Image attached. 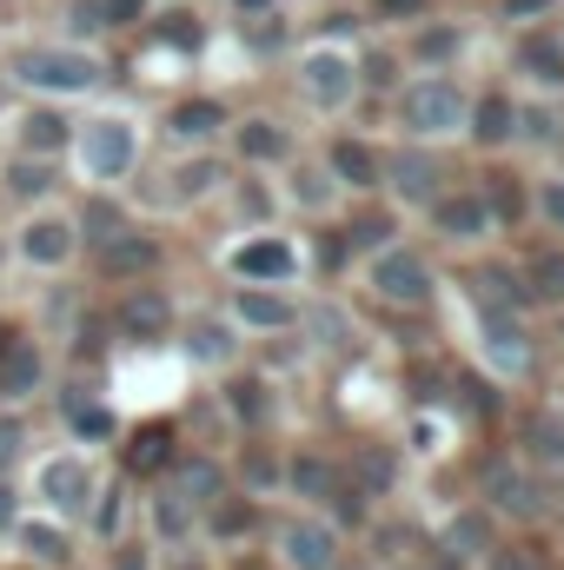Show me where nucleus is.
I'll list each match as a JSON object with an SVG mask.
<instances>
[{
  "mask_svg": "<svg viewBox=\"0 0 564 570\" xmlns=\"http://www.w3.org/2000/svg\"><path fill=\"white\" fill-rule=\"evenodd\" d=\"M478 511L485 518H505V524H538L552 511V491H545V471H532L518 451L492 458L478 471Z\"/></svg>",
  "mask_w": 564,
  "mask_h": 570,
  "instance_id": "nucleus-8",
  "label": "nucleus"
},
{
  "mask_svg": "<svg viewBox=\"0 0 564 570\" xmlns=\"http://www.w3.org/2000/svg\"><path fill=\"white\" fill-rule=\"evenodd\" d=\"M226 127H233V114L220 100H179V107H166V140L179 146V153H213Z\"/></svg>",
  "mask_w": 564,
  "mask_h": 570,
  "instance_id": "nucleus-25",
  "label": "nucleus"
},
{
  "mask_svg": "<svg viewBox=\"0 0 564 570\" xmlns=\"http://www.w3.org/2000/svg\"><path fill=\"white\" fill-rule=\"evenodd\" d=\"M299 325L312 332L319 352H346V345H352V318H346L339 305H299Z\"/></svg>",
  "mask_w": 564,
  "mask_h": 570,
  "instance_id": "nucleus-38",
  "label": "nucleus"
},
{
  "mask_svg": "<svg viewBox=\"0 0 564 570\" xmlns=\"http://www.w3.org/2000/svg\"><path fill=\"white\" fill-rule=\"evenodd\" d=\"M173 458H179V451H173V431H166V425H140V431H134V444H127V471H134V478H146V471H159V478H166V471H173Z\"/></svg>",
  "mask_w": 564,
  "mask_h": 570,
  "instance_id": "nucleus-37",
  "label": "nucleus"
},
{
  "mask_svg": "<svg viewBox=\"0 0 564 570\" xmlns=\"http://www.w3.org/2000/svg\"><path fill=\"white\" fill-rule=\"evenodd\" d=\"M220 266L240 285H273V292H285V285H299V273H305V246L292 233H280V226H253V233H240L220 253Z\"/></svg>",
  "mask_w": 564,
  "mask_h": 570,
  "instance_id": "nucleus-9",
  "label": "nucleus"
},
{
  "mask_svg": "<svg viewBox=\"0 0 564 570\" xmlns=\"http://www.w3.org/2000/svg\"><path fill=\"white\" fill-rule=\"evenodd\" d=\"M226 186V166L213 159V153H179L173 166H159V179L146 186V206H159V213H193L200 199H213Z\"/></svg>",
  "mask_w": 564,
  "mask_h": 570,
  "instance_id": "nucleus-13",
  "label": "nucleus"
},
{
  "mask_svg": "<svg viewBox=\"0 0 564 570\" xmlns=\"http://www.w3.org/2000/svg\"><path fill=\"white\" fill-rule=\"evenodd\" d=\"M0 266H7V233H0Z\"/></svg>",
  "mask_w": 564,
  "mask_h": 570,
  "instance_id": "nucleus-54",
  "label": "nucleus"
},
{
  "mask_svg": "<svg viewBox=\"0 0 564 570\" xmlns=\"http://www.w3.org/2000/svg\"><path fill=\"white\" fill-rule=\"evenodd\" d=\"M107 570H153V544H146V538H120V544H107Z\"/></svg>",
  "mask_w": 564,
  "mask_h": 570,
  "instance_id": "nucleus-44",
  "label": "nucleus"
},
{
  "mask_svg": "<svg viewBox=\"0 0 564 570\" xmlns=\"http://www.w3.org/2000/svg\"><path fill=\"white\" fill-rule=\"evenodd\" d=\"M525 273L512 266H478L471 273V312H525Z\"/></svg>",
  "mask_w": 564,
  "mask_h": 570,
  "instance_id": "nucleus-31",
  "label": "nucleus"
},
{
  "mask_svg": "<svg viewBox=\"0 0 564 570\" xmlns=\"http://www.w3.org/2000/svg\"><path fill=\"white\" fill-rule=\"evenodd\" d=\"M538 94H564V33H545V40H525L518 60H512Z\"/></svg>",
  "mask_w": 564,
  "mask_h": 570,
  "instance_id": "nucleus-32",
  "label": "nucleus"
},
{
  "mask_svg": "<svg viewBox=\"0 0 564 570\" xmlns=\"http://www.w3.org/2000/svg\"><path fill=\"white\" fill-rule=\"evenodd\" d=\"M67 153H74V173L87 186H120L146 153V120L134 107H107V114H94V120L74 127V146Z\"/></svg>",
  "mask_w": 564,
  "mask_h": 570,
  "instance_id": "nucleus-1",
  "label": "nucleus"
},
{
  "mask_svg": "<svg viewBox=\"0 0 564 570\" xmlns=\"http://www.w3.org/2000/svg\"><path fill=\"white\" fill-rule=\"evenodd\" d=\"M532 213H538L545 233L564 239V173H538V179H532Z\"/></svg>",
  "mask_w": 564,
  "mask_h": 570,
  "instance_id": "nucleus-41",
  "label": "nucleus"
},
{
  "mask_svg": "<svg viewBox=\"0 0 564 570\" xmlns=\"http://www.w3.org/2000/svg\"><path fill=\"white\" fill-rule=\"evenodd\" d=\"M179 352L200 365V372H233V358H240V332H233V318L226 312H200V318H186V332H179Z\"/></svg>",
  "mask_w": 564,
  "mask_h": 570,
  "instance_id": "nucleus-23",
  "label": "nucleus"
},
{
  "mask_svg": "<svg viewBox=\"0 0 564 570\" xmlns=\"http://www.w3.org/2000/svg\"><path fill=\"white\" fill-rule=\"evenodd\" d=\"M458 40H465L458 27H419V40H412V53L425 60V73H451L445 60L458 53Z\"/></svg>",
  "mask_w": 564,
  "mask_h": 570,
  "instance_id": "nucleus-42",
  "label": "nucleus"
},
{
  "mask_svg": "<svg viewBox=\"0 0 564 570\" xmlns=\"http://www.w3.org/2000/svg\"><path fill=\"white\" fill-rule=\"evenodd\" d=\"M438 551H445L451 564H485V558L498 551V531H492V518H485L478 504H465V511H451V518L438 524Z\"/></svg>",
  "mask_w": 564,
  "mask_h": 570,
  "instance_id": "nucleus-27",
  "label": "nucleus"
},
{
  "mask_svg": "<svg viewBox=\"0 0 564 570\" xmlns=\"http://www.w3.org/2000/svg\"><path fill=\"white\" fill-rule=\"evenodd\" d=\"M226 412H233L246 431H260L266 419H273V392H266V379H233V385H226Z\"/></svg>",
  "mask_w": 564,
  "mask_h": 570,
  "instance_id": "nucleus-39",
  "label": "nucleus"
},
{
  "mask_svg": "<svg viewBox=\"0 0 564 570\" xmlns=\"http://www.w3.org/2000/svg\"><path fill=\"white\" fill-rule=\"evenodd\" d=\"M558 107L552 100H518V140L525 146H558Z\"/></svg>",
  "mask_w": 564,
  "mask_h": 570,
  "instance_id": "nucleus-40",
  "label": "nucleus"
},
{
  "mask_svg": "<svg viewBox=\"0 0 564 570\" xmlns=\"http://www.w3.org/2000/svg\"><path fill=\"white\" fill-rule=\"evenodd\" d=\"M425 0H379V20H419Z\"/></svg>",
  "mask_w": 564,
  "mask_h": 570,
  "instance_id": "nucleus-49",
  "label": "nucleus"
},
{
  "mask_svg": "<svg viewBox=\"0 0 564 570\" xmlns=\"http://www.w3.org/2000/svg\"><path fill=\"white\" fill-rule=\"evenodd\" d=\"M27 444H33V438H27V419H20V412H0V478H13V471H20Z\"/></svg>",
  "mask_w": 564,
  "mask_h": 570,
  "instance_id": "nucleus-43",
  "label": "nucleus"
},
{
  "mask_svg": "<svg viewBox=\"0 0 564 570\" xmlns=\"http://www.w3.org/2000/svg\"><path fill=\"white\" fill-rule=\"evenodd\" d=\"M465 127H471V94L451 73H419V80L399 87V134H406V146H431L438 153L445 140H465Z\"/></svg>",
  "mask_w": 564,
  "mask_h": 570,
  "instance_id": "nucleus-3",
  "label": "nucleus"
},
{
  "mask_svg": "<svg viewBox=\"0 0 564 570\" xmlns=\"http://www.w3.org/2000/svg\"><path fill=\"white\" fill-rule=\"evenodd\" d=\"M0 114H7V94H0Z\"/></svg>",
  "mask_w": 564,
  "mask_h": 570,
  "instance_id": "nucleus-55",
  "label": "nucleus"
},
{
  "mask_svg": "<svg viewBox=\"0 0 564 570\" xmlns=\"http://www.w3.org/2000/svg\"><path fill=\"white\" fill-rule=\"evenodd\" d=\"M146 531H153V544L186 551V544H200V511H193L173 484H153V498H146Z\"/></svg>",
  "mask_w": 564,
  "mask_h": 570,
  "instance_id": "nucleus-26",
  "label": "nucleus"
},
{
  "mask_svg": "<svg viewBox=\"0 0 564 570\" xmlns=\"http://www.w3.org/2000/svg\"><path fill=\"white\" fill-rule=\"evenodd\" d=\"M159 484H173V491H179V498H186V504L206 518V511H213V504L233 491V471H226L213 451H179V458H173V471H166Z\"/></svg>",
  "mask_w": 564,
  "mask_h": 570,
  "instance_id": "nucleus-19",
  "label": "nucleus"
},
{
  "mask_svg": "<svg viewBox=\"0 0 564 570\" xmlns=\"http://www.w3.org/2000/svg\"><path fill=\"white\" fill-rule=\"evenodd\" d=\"M273 564L280 570H346V531L319 511H285L273 524Z\"/></svg>",
  "mask_w": 564,
  "mask_h": 570,
  "instance_id": "nucleus-11",
  "label": "nucleus"
},
{
  "mask_svg": "<svg viewBox=\"0 0 564 570\" xmlns=\"http://www.w3.org/2000/svg\"><path fill=\"white\" fill-rule=\"evenodd\" d=\"M379 193H392L399 213H431V206L445 199V166H438V153H431V146H399V153H386V186H379Z\"/></svg>",
  "mask_w": 564,
  "mask_h": 570,
  "instance_id": "nucleus-14",
  "label": "nucleus"
},
{
  "mask_svg": "<svg viewBox=\"0 0 564 570\" xmlns=\"http://www.w3.org/2000/svg\"><path fill=\"white\" fill-rule=\"evenodd\" d=\"M40 392H47V352H40V338H13L0 358V412H20Z\"/></svg>",
  "mask_w": 564,
  "mask_h": 570,
  "instance_id": "nucleus-24",
  "label": "nucleus"
},
{
  "mask_svg": "<svg viewBox=\"0 0 564 570\" xmlns=\"http://www.w3.org/2000/svg\"><path fill=\"white\" fill-rule=\"evenodd\" d=\"M471 352H478L485 379H498V385H525L538 372V338H532L525 312H471Z\"/></svg>",
  "mask_w": 564,
  "mask_h": 570,
  "instance_id": "nucleus-7",
  "label": "nucleus"
},
{
  "mask_svg": "<svg viewBox=\"0 0 564 570\" xmlns=\"http://www.w3.org/2000/svg\"><path fill=\"white\" fill-rule=\"evenodd\" d=\"M114 325H120V338H134V345H159L166 332H173V292L166 285H120V298H114Z\"/></svg>",
  "mask_w": 564,
  "mask_h": 570,
  "instance_id": "nucleus-16",
  "label": "nucleus"
},
{
  "mask_svg": "<svg viewBox=\"0 0 564 570\" xmlns=\"http://www.w3.org/2000/svg\"><path fill=\"white\" fill-rule=\"evenodd\" d=\"M159 266H166V239L146 233V226H120V233L100 246V273L114 285H146Z\"/></svg>",
  "mask_w": 564,
  "mask_h": 570,
  "instance_id": "nucleus-17",
  "label": "nucleus"
},
{
  "mask_svg": "<svg viewBox=\"0 0 564 570\" xmlns=\"http://www.w3.org/2000/svg\"><path fill=\"white\" fill-rule=\"evenodd\" d=\"M366 292H372L379 305H392V312H425V305L438 298V273H431V259H425L419 246L392 239L386 253L366 259Z\"/></svg>",
  "mask_w": 564,
  "mask_h": 570,
  "instance_id": "nucleus-10",
  "label": "nucleus"
},
{
  "mask_svg": "<svg viewBox=\"0 0 564 570\" xmlns=\"http://www.w3.org/2000/svg\"><path fill=\"white\" fill-rule=\"evenodd\" d=\"M0 179H7V193H13V199H27V213H33V206H54L47 193L60 186V159H7V173H0Z\"/></svg>",
  "mask_w": 564,
  "mask_h": 570,
  "instance_id": "nucleus-34",
  "label": "nucleus"
},
{
  "mask_svg": "<svg viewBox=\"0 0 564 570\" xmlns=\"http://www.w3.org/2000/svg\"><path fill=\"white\" fill-rule=\"evenodd\" d=\"M532 471H564V412H538L525 425V451H518Z\"/></svg>",
  "mask_w": 564,
  "mask_h": 570,
  "instance_id": "nucleus-36",
  "label": "nucleus"
},
{
  "mask_svg": "<svg viewBox=\"0 0 564 570\" xmlns=\"http://www.w3.org/2000/svg\"><path fill=\"white\" fill-rule=\"evenodd\" d=\"M233 134V153L253 166V173H266V166H292V127L285 120H273V114H246V120H233L226 127Z\"/></svg>",
  "mask_w": 564,
  "mask_h": 570,
  "instance_id": "nucleus-21",
  "label": "nucleus"
},
{
  "mask_svg": "<svg viewBox=\"0 0 564 570\" xmlns=\"http://www.w3.org/2000/svg\"><path fill=\"white\" fill-rule=\"evenodd\" d=\"M226 7H233V13H266L273 0H226Z\"/></svg>",
  "mask_w": 564,
  "mask_h": 570,
  "instance_id": "nucleus-52",
  "label": "nucleus"
},
{
  "mask_svg": "<svg viewBox=\"0 0 564 570\" xmlns=\"http://www.w3.org/2000/svg\"><path fill=\"white\" fill-rule=\"evenodd\" d=\"M425 219H431V233H438L445 246H492V239L505 233V219L492 213L485 186H445V199H438Z\"/></svg>",
  "mask_w": 564,
  "mask_h": 570,
  "instance_id": "nucleus-12",
  "label": "nucleus"
},
{
  "mask_svg": "<svg viewBox=\"0 0 564 570\" xmlns=\"http://www.w3.org/2000/svg\"><path fill=\"white\" fill-rule=\"evenodd\" d=\"M552 0H505V20H538Z\"/></svg>",
  "mask_w": 564,
  "mask_h": 570,
  "instance_id": "nucleus-50",
  "label": "nucleus"
},
{
  "mask_svg": "<svg viewBox=\"0 0 564 570\" xmlns=\"http://www.w3.org/2000/svg\"><path fill=\"white\" fill-rule=\"evenodd\" d=\"M226 318H233V332L246 338H273V332H292L299 325V298L292 292H273V285H233V298H226Z\"/></svg>",
  "mask_w": 564,
  "mask_h": 570,
  "instance_id": "nucleus-15",
  "label": "nucleus"
},
{
  "mask_svg": "<svg viewBox=\"0 0 564 570\" xmlns=\"http://www.w3.org/2000/svg\"><path fill=\"white\" fill-rule=\"evenodd\" d=\"M292 80H299V100H305L312 114H325V120H346L352 100L366 94V67H359V53H352L346 40H312V47H299Z\"/></svg>",
  "mask_w": 564,
  "mask_h": 570,
  "instance_id": "nucleus-4",
  "label": "nucleus"
},
{
  "mask_svg": "<svg viewBox=\"0 0 564 570\" xmlns=\"http://www.w3.org/2000/svg\"><path fill=\"white\" fill-rule=\"evenodd\" d=\"M7 544H13L33 570H74V524H54V518H40V511H27Z\"/></svg>",
  "mask_w": 564,
  "mask_h": 570,
  "instance_id": "nucleus-22",
  "label": "nucleus"
},
{
  "mask_svg": "<svg viewBox=\"0 0 564 570\" xmlns=\"http://www.w3.org/2000/svg\"><path fill=\"white\" fill-rule=\"evenodd\" d=\"M240 498H273V491H285V451H266V444H246L240 451V484H233Z\"/></svg>",
  "mask_w": 564,
  "mask_h": 570,
  "instance_id": "nucleus-33",
  "label": "nucleus"
},
{
  "mask_svg": "<svg viewBox=\"0 0 564 570\" xmlns=\"http://www.w3.org/2000/svg\"><path fill=\"white\" fill-rule=\"evenodd\" d=\"M465 140H478L485 153L518 146V100H512V94H471V127H465Z\"/></svg>",
  "mask_w": 564,
  "mask_h": 570,
  "instance_id": "nucleus-30",
  "label": "nucleus"
},
{
  "mask_svg": "<svg viewBox=\"0 0 564 570\" xmlns=\"http://www.w3.org/2000/svg\"><path fill=\"white\" fill-rule=\"evenodd\" d=\"M80 246H87V233H80V213H67L60 199H54V206H33V213H20V226L7 233V253H13V266H27L33 279H60V273L80 259Z\"/></svg>",
  "mask_w": 564,
  "mask_h": 570,
  "instance_id": "nucleus-5",
  "label": "nucleus"
},
{
  "mask_svg": "<svg viewBox=\"0 0 564 570\" xmlns=\"http://www.w3.org/2000/svg\"><path fill=\"white\" fill-rule=\"evenodd\" d=\"M260 524V504L253 498H240V491H226L206 518H200V538H213V544H233V538H246Z\"/></svg>",
  "mask_w": 564,
  "mask_h": 570,
  "instance_id": "nucleus-35",
  "label": "nucleus"
},
{
  "mask_svg": "<svg viewBox=\"0 0 564 570\" xmlns=\"http://www.w3.org/2000/svg\"><path fill=\"white\" fill-rule=\"evenodd\" d=\"M60 146H74L67 107H20L13 114V159H60Z\"/></svg>",
  "mask_w": 564,
  "mask_h": 570,
  "instance_id": "nucleus-20",
  "label": "nucleus"
},
{
  "mask_svg": "<svg viewBox=\"0 0 564 570\" xmlns=\"http://www.w3.org/2000/svg\"><path fill=\"white\" fill-rule=\"evenodd\" d=\"M13 338H20V332H7V318H0V358H7V345H13Z\"/></svg>",
  "mask_w": 564,
  "mask_h": 570,
  "instance_id": "nucleus-53",
  "label": "nucleus"
},
{
  "mask_svg": "<svg viewBox=\"0 0 564 570\" xmlns=\"http://www.w3.org/2000/svg\"><path fill=\"white\" fill-rule=\"evenodd\" d=\"M319 159H325V173L339 179V193H379V186H386V153L372 140H359V134H332Z\"/></svg>",
  "mask_w": 564,
  "mask_h": 570,
  "instance_id": "nucleus-18",
  "label": "nucleus"
},
{
  "mask_svg": "<svg viewBox=\"0 0 564 570\" xmlns=\"http://www.w3.org/2000/svg\"><path fill=\"white\" fill-rule=\"evenodd\" d=\"M478 570H538V564H532V558H525L518 544H498V551H492V558H485Z\"/></svg>",
  "mask_w": 564,
  "mask_h": 570,
  "instance_id": "nucleus-47",
  "label": "nucleus"
},
{
  "mask_svg": "<svg viewBox=\"0 0 564 570\" xmlns=\"http://www.w3.org/2000/svg\"><path fill=\"white\" fill-rule=\"evenodd\" d=\"M280 193H285V206L292 213H339V179L325 173V159H292L285 166V179H280Z\"/></svg>",
  "mask_w": 564,
  "mask_h": 570,
  "instance_id": "nucleus-28",
  "label": "nucleus"
},
{
  "mask_svg": "<svg viewBox=\"0 0 564 570\" xmlns=\"http://www.w3.org/2000/svg\"><path fill=\"white\" fill-rule=\"evenodd\" d=\"M140 7H146V0H107V20H114V27H127V20H140Z\"/></svg>",
  "mask_w": 564,
  "mask_h": 570,
  "instance_id": "nucleus-51",
  "label": "nucleus"
},
{
  "mask_svg": "<svg viewBox=\"0 0 564 570\" xmlns=\"http://www.w3.org/2000/svg\"><path fill=\"white\" fill-rule=\"evenodd\" d=\"M100 464H94V451H80V444H60V451H47L40 464H33V511L40 518H54V524H80L87 518V504L100 498Z\"/></svg>",
  "mask_w": 564,
  "mask_h": 570,
  "instance_id": "nucleus-6",
  "label": "nucleus"
},
{
  "mask_svg": "<svg viewBox=\"0 0 564 570\" xmlns=\"http://www.w3.org/2000/svg\"><path fill=\"white\" fill-rule=\"evenodd\" d=\"M13 80L40 100V107H67V100H87V94H100V80H107V60L94 53V47H80V40H54V47H33V53H20L13 60Z\"/></svg>",
  "mask_w": 564,
  "mask_h": 570,
  "instance_id": "nucleus-2",
  "label": "nucleus"
},
{
  "mask_svg": "<svg viewBox=\"0 0 564 570\" xmlns=\"http://www.w3.org/2000/svg\"><path fill=\"white\" fill-rule=\"evenodd\" d=\"M412 451H445V425L419 419V425H412Z\"/></svg>",
  "mask_w": 564,
  "mask_h": 570,
  "instance_id": "nucleus-48",
  "label": "nucleus"
},
{
  "mask_svg": "<svg viewBox=\"0 0 564 570\" xmlns=\"http://www.w3.org/2000/svg\"><path fill=\"white\" fill-rule=\"evenodd\" d=\"M127 524H134V484H127V478H107V484H100V498L87 504L80 531H87L94 544H120V538H127Z\"/></svg>",
  "mask_w": 564,
  "mask_h": 570,
  "instance_id": "nucleus-29",
  "label": "nucleus"
},
{
  "mask_svg": "<svg viewBox=\"0 0 564 570\" xmlns=\"http://www.w3.org/2000/svg\"><path fill=\"white\" fill-rule=\"evenodd\" d=\"M27 511H20V491H13V478H0V544L13 538V524H20Z\"/></svg>",
  "mask_w": 564,
  "mask_h": 570,
  "instance_id": "nucleus-46",
  "label": "nucleus"
},
{
  "mask_svg": "<svg viewBox=\"0 0 564 570\" xmlns=\"http://www.w3.org/2000/svg\"><path fill=\"white\" fill-rule=\"evenodd\" d=\"M159 33H166L179 53H200V40H206V33H200V20H193L186 7H179V13H166V20H159Z\"/></svg>",
  "mask_w": 564,
  "mask_h": 570,
  "instance_id": "nucleus-45",
  "label": "nucleus"
}]
</instances>
